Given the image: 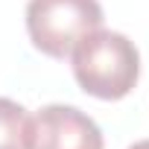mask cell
I'll list each match as a JSON object with an SVG mask.
<instances>
[{"label":"cell","mask_w":149,"mask_h":149,"mask_svg":"<svg viewBox=\"0 0 149 149\" xmlns=\"http://www.w3.org/2000/svg\"><path fill=\"white\" fill-rule=\"evenodd\" d=\"M79 88L97 100H123L140 79V53L123 32L94 29L70 53Z\"/></svg>","instance_id":"cell-1"},{"label":"cell","mask_w":149,"mask_h":149,"mask_svg":"<svg viewBox=\"0 0 149 149\" xmlns=\"http://www.w3.org/2000/svg\"><path fill=\"white\" fill-rule=\"evenodd\" d=\"M100 26V0H29L26 3L29 41L50 58H70L73 47Z\"/></svg>","instance_id":"cell-2"},{"label":"cell","mask_w":149,"mask_h":149,"mask_svg":"<svg viewBox=\"0 0 149 149\" xmlns=\"http://www.w3.org/2000/svg\"><path fill=\"white\" fill-rule=\"evenodd\" d=\"M100 126L73 105H44L32 117L29 149H102Z\"/></svg>","instance_id":"cell-3"},{"label":"cell","mask_w":149,"mask_h":149,"mask_svg":"<svg viewBox=\"0 0 149 149\" xmlns=\"http://www.w3.org/2000/svg\"><path fill=\"white\" fill-rule=\"evenodd\" d=\"M32 120L15 100L0 97V149H29Z\"/></svg>","instance_id":"cell-4"},{"label":"cell","mask_w":149,"mask_h":149,"mask_svg":"<svg viewBox=\"0 0 149 149\" xmlns=\"http://www.w3.org/2000/svg\"><path fill=\"white\" fill-rule=\"evenodd\" d=\"M129 149H149V140H137L134 146H129Z\"/></svg>","instance_id":"cell-5"}]
</instances>
